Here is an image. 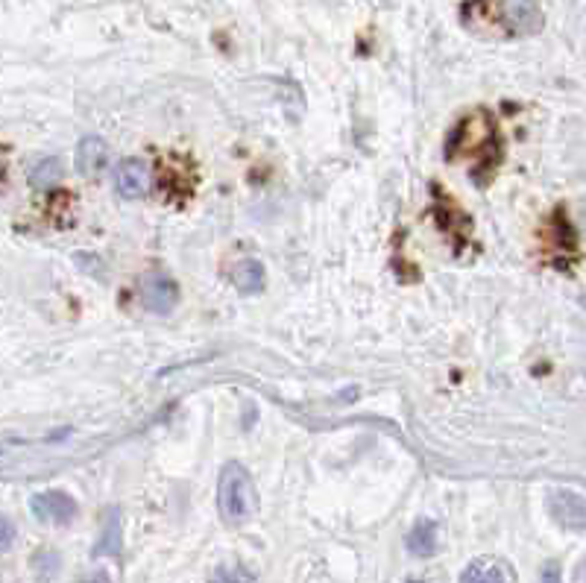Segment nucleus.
Returning a JSON list of instances; mask_svg holds the SVG:
<instances>
[{
  "mask_svg": "<svg viewBox=\"0 0 586 583\" xmlns=\"http://www.w3.org/2000/svg\"><path fill=\"white\" fill-rule=\"evenodd\" d=\"M437 217H440V223H443V232H449V241L461 250L463 241H466L469 232H472V220H469L452 200H437Z\"/></svg>",
  "mask_w": 586,
  "mask_h": 583,
  "instance_id": "nucleus-10",
  "label": "nucleus"
},
{
  "mask_svg": "<svg viewBox=\"0 0 586 583\" xmlns=\"http://www.w3.org/2000/svg\"><path fill=\"white\" fill-rule=\"evenodd\" d=\"M211 583H255V578L241 566H223V569L214 572Z\"/></svg>",
  "mask_w": 586,
  "mask_h": 583,
  "instance_id": "nucleus-17",
  "label": "nucleus"
},
{
  "mask_svg": "<svg viewBox=\"0 0 586 583\" xmlns=\"http://www.w3.org/2000/svg\"><path fill=\"white\" fill-rule=\"evenodd\" d=\"M109 144L103 141V138H97V135H88L80 141V147H77V170L83 173V176H97V173H103L106 165H109Z\"/></svg>",
  "mask_w": 586,
  "mask_h": 583,
  "instance_id": "nucleus-9",
  "label": "nucleus"
},
{
  "mask_svg": "<svg viewBox=\"0 0 586 583\" xmlns=\"http://www.w3.org/2000/svg\"><path fill=\"white\" fill-rule=\"evenodd\" d=\"M540 583H563L560 581V566H557V563H545Z\"/></svg>",
  "mask_w": 586,
  "mask_h": 583,
  "instance_id": "nucleus-18",
  "label": "nucleus"
},
{
  "mask_svg": "<svg viewBox=\"0 0 586 583\" xmlns=\"http://www.w3.org/2000/svg\"><path fill=\"white\" fill-rule=\"evenodd\" d=\"M162 173L168 176V179H162V191L168 194L170 200L176 197V185L182 188V197H191V188L194 185H188V182H179V179H191V173H188V165L182 162V159H176V156H170L168 165H162Z\"/></svg>",
  "mask_w": 586,
  "mask_h": 583,
  "instance_id": "nucleus-15",
  "label": "nucleus"
},
{
  "mask_svg": "<svg viewBox=\"0 0 586 583\" xmlns=\"http://www.w3.org/2000/svg\"><path fill=\"white\" fill-rule=\"evenodd\" d=\"M446 156L452 162H472V173L478 176V182H487L484 176L496 170V162L502 156V141L496 132V121L487 109H475L472 115H466L461 124L449 132L446 141Z\"/></svg>",
  "mask_w": 586,
  "mask_h": 583,
  "instance_id": "nucleus-1",
  "label": "nucleus"
},
{
  "mask_svg": "<svg viewBox=\"0 0 586 583\" xmlns=\"http://www.w3.org/2000/svg\"><path fill=\"white\" fill-rule=\"evenodd\" d=\"M578 250V238H575V229L572 223L566 220V211L557 209L551 214L548 226H545V255L557 264H566L569 255H575Z\"/></svg>",
  "mask_w": 586,
  "mask_h": 583,
  "instance_id": "nucleus-7",
  "label": "nucleus"
},
{
  "mask_svg": "<svg viewBox=\"0 0 586 583\" xmlns=\"http://www.w3.org/2000/svg\"><path fill=\"white\" fill-rule=\"evenodd\" d=\"M179 302V288L165 270H150L141 279V305L150 314H170Z\"/></svg>",
  "mask_w": 586,
  "mask_h": 583,
  "instance_id": "nucleus-4",
  "label": "nucleus"
},
{
  "mask_svg": "<svg viewBox=\"0 0 586 583\" xmlns=\"http://www.w3.org/2000/svg\"><path fill=\"white\" fill-rule=\"evenodd\" d=\"M232 285L241 293H258L264 288V264L255 261V258H241L235 267H232Z\"/></svg>",
  "mask_w": 586,
  "mask_h": 583,
  "instance_id": "nucleus-12",
  "label": "nucleus"
},
{
  "mask_svg": "<svg viewBox=\"0 0 586 583\" xmlns=\"http://www.w3.org/2000/svg\"><path fill=\"white\" fill-rule=\"evenodd\" d=\"M121 551V510L118 507H109L106 516H103V534L100 542L94 545V554H118Z\"/></svg>",
  "mask_w": 586,
  "mask_h": 583,
  "instance_id": "nucleus-13",
  "label": "nucleus"
},
{
  "mask_svg": "<svg viewBox=\"0 0 586 583\" xmlns=\"http://www.w3.org/2000/svg\"><path fill=\"white\" fill-rule=\"evenodd\" d=\"M217 507H220V516L226 525H244L252 519V513L258 507V496H255V484H252V475L244 463L232 460L220 469Z\"/></svg>",
  "mask_w": 586,
  "mask_h": 583,
  "instance_id": "nucleus-3",
  "label": "nucleus"
},
{
  "mask_svg": "<svg viewBox=\"0 0 586 583\" xmlns=\"http://www.w3.org/2000/svg\"><path fill=\"white\" fill-rule=\"evenodd\" d=\"M83 583H112V581H109V575H106V572H94V575H88Z\"/></svg>",
  "mask_w": 586,
  "mask_h": 583,
  "instance_id": "nucleus-20",
  "label": "nucleus"
},
{
  "mask_svg": "<svg viewBox=\"0 0 586 583\" xmlns=\"http://www.w3.org/2000/svg\"><path fill=\"white\" fill-rule=\"evenodd\" d=\"M56 179H62V165H59V159H42L39 165L30 170V182H33L36 188H50Z\"/></svg>",
  "mask_w": 586,
  "mask_h": 583,
  "instance_id": "nucleus-16",
  "label": "nucleus"
},
{
  "mask_svg": "<svg viewBox=\"0 0 586 583\" xmlns=\"http://www.w3.org/2000/svg\"><path fill=\"white\" fill-rule=\"evenodd\" d=\"M9 545H12V522L3 519V548H9Z\"/></svg>",
  "mask_w": 586,
  "mask_h": 583,
  "instance_id": "nucleus-19",
  "label": "nucleus"
},
{
  "mask_svg": "<svg viewBox=\"0 0 586 583\" xmlns=\"http://www.w3.org/2000/svg\"><path fill=\"white\" fill-rule=\"evenodd\" d=\"M33 516L44 525H71L77 519V501L62 490H47L30 501Z\"/></svg>",
  "mask_w": 586,
  "mask_h": 583,
  "instance_id": "nucleus-5",
  "label": "nucleus"
},
{
  "mask_svg": "<svg viewBox=\"0 0 586 583\" xmlns=\"http://www.w3.org/2000/svg\"><path fill=\"white\" fill-rule=\"evenodd\" d=\"M478 21H487L502 36H534L543 27V15L534 0H493L490 6L475 0L466 6V24L475 27Z\"/></svg>",
  "mask_w": 586,
  "mask_h": 583,
  "instance_id": "nucleus-2",
  "label": "nucleus"
},
{
  "mask_svg": "<svg viewBox=\"0 0 586 583\" xmlns=\"http://www.w3.org/2000/svg\"><path fill=\"white\" fill-rule=\"evenodd\" d=\"M115 188L124 200H138L150 191V170L141 159H124L115 170Z\"/></svg>",
  "mask_w": 586,
  "mask_h": 583,
  "instance_id": "nucleus-8",
  "label": "nucleus"
},
{
  "mask_svg": "<svg viewBox=\"0 0 586 583\" xmlns=\"http://www.w3.org/2000/svg\"><path fill=\"white\" fill-rule=\"evenodd\" d=\"M408 583H422V581H408Z\"/></svg>",
  "mask_w": 586,
  "mask_h": 583,
  "instance_id": "nucleus-21",
  "label": "nucleus"
},
{
  "mask_svg": "<svg viewBox=\"0 0 586 583\" xmlns=\"http://www.w3.org/2000/svg\"><path fill=\"white\" fill-rule=\"evenodd\" d=\"M461 583H513V578H510V572L504 569L502 563L478 557V560H472L463 569Z\"/></svg>",
  "mask_w": 586,
  "mask_h": 583,
  "instance_id": "nucleus-11",
  "label": "nucleus"
},
{
  "mask_svg": "<svg viewBox=\"0 0 586 583\" xmlns=\"http://www.w3.org/2000/svg\"><path fill=\"white\" fill-rule=\"evenodd\" d=\"M548 513L557 525L569 531H586V499L572 490H551L548 493Z\"/></svg>",
  "mask_w": 586,
  "mask_h": 583,
  "instance_id": "nucleus-6",
  "label": "nucleus"
},
{
  "mask_svg": "<svg viewBox=\"0 0 586 583\" xmlns=\"http://www.w3.org/2000/svg\"><path fill=\"white\" fill-rule=\"evenodd\" d=\"M408 551L414 557H431L437 551V525L434 522H417L414 531L408 534Z\"/></svg>",
  "mask_w": 586,
  "mask_h": 583,
  "instance_id": "nucleus-14",
  "label": "nucleus"
}]
</instances>
